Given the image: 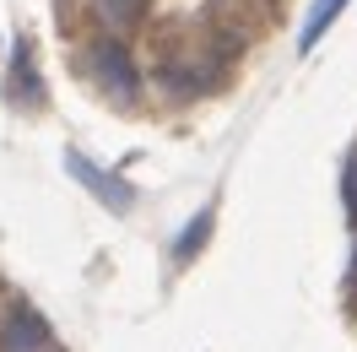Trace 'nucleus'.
Masks as SVG:
<instances>
[{"instance_id":"7","label":"nucleus","mask_w":357,"mask_h":352,"mask_svg":"<svg viewBox=\"0 0 357 352\" xmlns=\"http://www.w3.org/2000/svg\"><path fill=\"white\" fill-rule=\"evenodd\" d=\"M347 206H352V222H357V157H352V168H347Z\"/></svg>"},{"instance_id":"8","label":"nucleus","mask_w":357,"mask_h":352,"mask_svg":"<svg viewBox=\"0 0 357 352\" xmlns=\"http://www.w3.org/2000/svg\"><path fill=\"white\" fill-rule=\"evenodd\" d=\"M352 282H357V255H352Z\"/></svg>"},{"instance_id":"5","label":"nucleus","mask_w":357,"mask_h":352,"mask_svg":"<svg viewBox=\"0 0 357 352\" xmlns=\"http://www.w3.org/2000/svg\"><path fill=\"white\" fill-rule=\"evenodd\" d=\"M211 228H217V212H211V206H206V212H195V222H190V228L178 233V244H174V261H178V265L195 261V255L206 249V239H211Z\"/></svg>"},{"instance_id":"4","label":"nucleus","mask_w":357,"mask_h":352,"mask_svg":"<svg viewBox=\"0 0 357 352\" xmlns=\"http://www.w3.org/2000/svg\"><path fill=\"white\" fill-rule=\"evenodd\" d=\"M92 22L109 27L114 38L119 33H130V27H141V17H146V0H87Z\"/></svg>"},{"instance_id":"3","label":"nucleus","mask_w":357,"mask_h":352,"mask_svg":"<svg viewBox=\"0 0 357 352\" xmlns=\"http://www.w3.org/2000/svg\"><path fill=\"white\" fill-rule=\"evenodd\" d=\"M66 163H70V174L82 179V184H87L92 196H98V200H103V206H109V212H130V206H135V190H130V184H125V179L103 174V168H98V163H87V157H82V152H70Z\"/></svg>"},{"instance_id":"2","label":"nucleus","mask_w":357,"mask_h":352,"mask_svg":"<svg viewBox=\"0 0 357 352\" xmlns=\"http://www.w3.org/2000/svg\"><path fill=\"white\" fill-rule=\"evenodd\" d=\"M0 352H54V325L33 304H17L0 325Z\"/></svg>"},{"instance_id":"1","label":"nucleus","mask_w":357,"mask_h":352,"mask_svg":"<svg viewBox=\"0 0 357 352\" xmlns=\"http://www.w3.org/2000/svg\"><path fill=\"white\" fill-rule=\"evenodd\" d=\"M82 71H87L92 87L109 92L114 103H135V98H141V71H135L130 49L119 44V38H98V44H87Z\"/></svg>"},{"instance_id":"6","label":"nucleus","mask_w":357,"mask_h":352,"mask_svg":"<svg viewBox=\"0 0 357 352\" xmlns=\"http://www.w3.org/2000/svg\"><path fill=\"white\" fill-rule=\"evenodd\" d=\"M341 11H347V0H319V6L309 11V22H303V33H298V49L309 54V49L319 44V38H325V27H331L335 17H341Z\"/></svg>"}]
</instances>
